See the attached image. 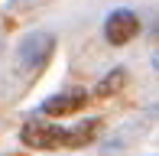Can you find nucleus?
<instances>
[{
  "mask_svg": "<svg viewBox=\"0 0 159 156\" xmlns=\"http://www.w3.org/2000/svg\"><path fill=\"white\" fill-rule=\"evenodd\" d=\"M153 68H156V72H159V52L153 55Z\"/></svg>",
  "mask_w": 159,
  "mask_h": 156,
  "instance_id": "0eeeda50",
  "label": "nucleus"
},
{
  "mask_svg": "<svg viewBox=\"0 0 159 156\" xmlns=\"http://www.w3.org/2000/svg\"><path fill=\"white\" fill-rule=\"evenodd\" d=\"M84 104V91H65V94H52L42 101V114L49 117H65Z\"/></svg>",
  "mask_w": 159,
  "mask_h": 156,
  "instance_id": "20e7f679",
  "label": "nucleus"
},
{
  "mask_svg": "<svg viewBox=\"0 0 159 156\" xmlns=\"http://www.w3.org/2000/svg\"><path fill=\"white\" fill-rule=\"evenodd\" d=\"M98 130H101V120H88V124L71 127V130H68V146H84V143H91V140L98 137Z\"/></svg>",
  "mask_w": 159,
  "mask_h": 156,
  "instance_id": "39448f33",
  "label": "nucleus"
},
{
  "mask_svg": "<svg viewBox=\"0 0 159 156\" xmlns=\"http://www.w3.org/2000/svg\"><path fill=\"white\" fill-rule=\"evenodd\" d=\"M52 49H55V39L49 36V33H30V36L16 46V59H20V65H23L26 72H39L49 62Z\"/></svg>",
  "mask_w": 159,
  "mask_h": 156,
  "instance_id": "f257e3e1",
  "label": "nucleus"
},
{
  "mask_svg": "<svg viewBox=\"0 0 159 156\" xmlns=\"http://www.w3.org/2000/svg\"><path fill=\"white\" fill-rule=\"evenodd\" d=\"M20 140L26 146H36V150H52V146H68V130L62 127H49V124H26L20 130Z\"/></svg>",
  "mask_w": 159,
  "mask_h": 156,
  "instance_id": "f03ea898",
  "label": "nucleus"
},
{
  "mask_svg": "<svg viewBox=\"0 0 159 156\" xmlns=\"http://www.w3.org/2000/svg\"><path fill=\"white\" fill-rule=\"evenodd\" d=\"M136 33H140V20L130 10H114L111 16L104 20V36H107V42H114V46L130 42Z\"/></svg>",
  "mask_w": 159,
  "mask_h": 156,
  "instance_id": "7ed1b4c3",
  "label": "nucleus"
},
{
  "mask_svg": "<svg viewBox=\"0 0 159 156\" xmlns=\"http://www.w3.org/2000/svg\"><path fill=\"white\" fill-rule=\"evenodd\" d=\"M124 81H127V72H124V68H114V72H107V75L98 81L94 94H98V98H111L114 91H120V88H124Z\"/></svg>",
  "mask_w": 159,
  "mask_h": 156,
  "instance_id": "423d86ee",
  "label": "nucleus"
}]
</instances>
